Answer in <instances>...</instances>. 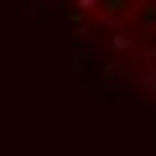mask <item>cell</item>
Listing matches in <instances>:
<instances>
[{"mask_svg": "<svg viewBox=\"0 0 156 156\" xmlns=\"http://www.w3.org/2000/svg\"><path fill=\"white\" fill-rule=\"evenodd\" d=\"M140 89H151V94H156V62H146V68H140Z\"/></svg>", "mask_w": 156, "mask_h": 156, "instance_id": "obj_1", "label": "cell"}, {"mask_svg": "<svg viewBox=\"0 0 156 156\" xmlns=\"http://www.w3.org/2000/svg\"><path fill=\"white\" fill-rule=\"evenodd\" d=\"M73 5H78V11H99V0H73Z\"/></svg>", "mask_w": 156, "mask_h": 156, "instance_id": "obj_2", "label": "cell"}]
</instances>
